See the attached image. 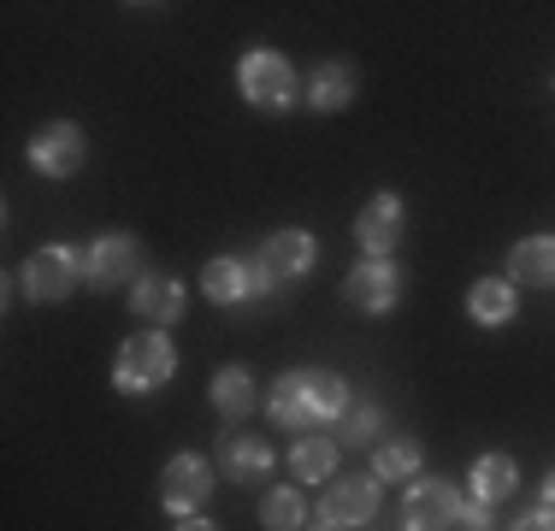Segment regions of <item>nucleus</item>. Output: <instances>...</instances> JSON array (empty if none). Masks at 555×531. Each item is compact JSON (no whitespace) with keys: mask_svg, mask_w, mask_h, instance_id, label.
<instances>
[{"mask_svg":"<svg viewBox=\"0 0 555 531\" xmlns=\"http://www.w3.org/2000/svg\"><path fill=\"white\" fill-rule=\"evenodd\" d=\"M267 407H272V419H278V425H289V431H308V425L337 419L343 407H349V384H343L337 372L296 366V372H284V378L272 384Z\"/></svg>","mask_w":555,"mask_h":531,"instance_id":"nucleus-1","label":"nucleus"},{"mask_svg":"<svg viewBox=\"0 0 555 531\" xmlns=\"http://www.w3.org/2000/svg\"><path fill=\"white\" fill-rule=\"evenodd\" d=\"M171 372H178V349H171L160 331H137V337L118 342V354H113V384H118L125 396L160 390Z\"/></svg>","mask_w":555,"mask_h":531,"instance_id":"nucleus-2","label":"nucleus"},{"mask_svg":"<svg viewBox=\"0 0 555 531\" xmlns=\"http://www.w3.org/2000/svg\"><path fill=\"white\" fill-rule=\"evenodd\" d=\"M236 83H243L248 106H260V113H284L296 101V72H289V60L278 48H248L243 65H236Z\"/></svg>","mask_w":555,"mask_h":531,"instance_id":"nucleus-3","label":"nucleus"},{"mask_svg":"<svg viewBox=\"0 0 555 531\" xmlns=\"http://www.w3.org/2000/svg\"><path fill=\"white\" fill-rule=\"evenodd\" d=\"M83 277H89V266L72 243H48L24 260V296L30 301H65Z\"/></svg>","mask_w":555,"mask_h":531,"instance_id":"nucleus-4","label":"nucleus"},{"mask_svg":"<svg viewBox=\"0 0 555 531\" xmlns=\"http://www.w3.org/2000/svg\"><path fill=\"white\" fill-rule=\"evenodd\" d=\"M207 496H214V467H207L202 455H171L160 467V508L171 514V520L202 514Z\"/></svg>","mask_w":555,"mask_h":531,"instance_id":"nucleus-5","label":"nucleus"},{"mask_svg":"<svg viewBox=\"0 0 555 531\" xmlns=\"http://www.w3.org/2000/svg\"><path fill=\"white\" fill-rule=\"evenodd\" d=\"M202 289L219 301V308H236V301H260V296H272V272L260 260H207V272H202Z\"/></svg>","mask_w":555,"mask_h":531,"instance_id":"nucleus-6","label":"nucleus"},{"mask_svg":"<svg viewBox=\"0 0 555 531\" xmlns=\"http://www.w3.org/2000/svg\"><path fill=\"white\" fill-rule=\"evenodd\" d=\"M89 159V142L77 125H65V118H54V125H42L30 137V166L42 171V178H77Z\"/></svg>","mask_w":555,"mask_h":531,"instance_id":"nucleus-7","label":"nucleus"},{"mask_svg":"<svg viewBox=\"0 0 555 531\" xmlns=\"http://www.w3.org/2000/svg\"><path fill=\"white\" fill-rule=\"evenodd\" d=\"M89 284L95 289H118V284H137L142 277V243L130 231H107L101 243H89Z\"/></svg>","mask_w":555,"mask_h":531,"instance_id":"nucleus-8","label":"nucleus"},{"mask_svg":"<svg viewBox=\"0 0 555 531\" xmlns=\"http://www.w3.org/2000/svg\"><path fill=\"white\" fill-rule=\"evenodd\" d=\"M461 514V496L449 478H420L408 484V502H402V531H449Z\"/></svg>","mask_w":555,"mask_h":531,"instance_id":"nucleus-9","label":"nucleus"},{"mask_svg":"<svg viewBox=\"0 0 555 531\" xmlns=\"http://www.w3.org/2000/svg\"><path fill=\"white\" fill-rule=\"evenodd\" d=\"M396 296H402V272L390 260H361L349 277H343V301L361 313H390Z\"/></svg>","mask_w":555,"mask_h":531,"instance_id":"nucleus-10","label":"nucleus"},{"mask_svg":"<svg viewBox=\"0 0 555 531\" xmlns=\"http://www.w3.org/2000/svg\"><path fill=\"white\" fill-rule=\"evenodd\" d=\"M354 243L366 248V260H385L390 248L402 243V195L378 190L373 202L361 207V219H354Z\"/></svg>","mask_w":555,"mask_h":531,"instance_id":"nucleus-11","label":"nucleus"},{"mask_svg":"<svg viewBox=\"0 0 555 531\" xmlns=\"http://www.w3.org/2000/svg\"><path fill=\"white\" fill-rule=\"evenodd\" d=\"M373 514H378V478H343V484H332L320 502V520L337 526V531L366 526Z\"/></svg>","mask_w":555,"mask_h":531,"instance_id":"nucleus-12","label":"nucleus"},{"mask_svg":"<svg viewBox=\"0 0 555 531\" xmlns=\"http://www.w3.org/2000/svg\"><path fill=\"white\" fill-rule=\"evenodd\" d=\"M313 236L308 231H272L267 236V248H260V266L272 272V284H296V277H308L313 272Z\"/></svg>","mask_w":555,"mask_h":531,"instance_id":"nucleus-13","label":"nucleus"},{"mask_svg":"<svg viewBox=\"0 0 555 531\" xmlns=\"http://www.w3.org/2000/svg\"><path fill=\"white\" fill-rule=\"evenodd\" d=\"M130 308L142 319H154V325H178L183 319V284L171 272H142L137 284H130Z\"/></svg>","mask_w":555,"mask_h":531,"instance_id":"nucleus-14","label":"nucleus"},{"mask_svg":"<svg viewBox=\"0 0 555 531\" xmlns=\"http://www.w3.org/2000/svg\"><path fill=\"white\" fill-rule=\"evenodd\" d=\"M219 467L231 484H267L272 478V443H260V437H219Z\"/></svg>","mask_w":555,"mask_h":531,"instance_id":"nucleus-15","label":"nucleus"},{"mask_svg":"<svg viewBox=\"0 0 555 531\" xmlns=\"http://www.w3.org/2000/svg\"><path fill=\"white\" fill-rule=\"evenodd\" d=\"M473 502H485V508H496V502H508L514 490H520V467H514L508 455H479L473 461Z\"/></svg>","mask_w":555,"mask_h":531,"instance_id":"nucleus-16","label":"nucleus"},{"mask_svg":"<svg viewBox=\"0 0 555 531\" xmlns=\"http://www.w3.org/2000/svg\"><path fill=\"white\" fill-rule=\"evenodd\" d=\"M508 284H555V236H526L508 248Z\"/></svg>","mask_w":555,"mask_h":531,"instance_id":"nucleus-17","label":"nucleus"},{"mask_svg":"<svg viewBox=\"0 0 555 531\" xmlns=\"http://www.w3.org/2000/svg\"><path fill=\"white\" fill-rule=\"evenodd\" d=\"M207 396H214V407H219L224 419H243V414H255V407H260L255 378H248L243 366H219L214 384H207Z\"/></svg>","mask_w":555,"mask_h":531,"instance_id":"nucleus-18","label":"nucleus"},{"mask_svg":"<svg viewBox=\"0 0 555 531\" xmlns=\"http://www.w3.org/2000/svg\"><path fill=\"white\" fill-rule=\"evenodd\" d=\"M467 313L479 319V325H508L514 313H520V296H514L508 277H479L467 296Z\"/></svg>","mask_w":555,"mask_h":531,"instance_id":"nucleus-19","label":"nucleus"},{"mask_svg":"<svg viewBox=\"0 0 555 531\" xmlns=\"http://www.w3.org/2000/svg\"><path fill=\"white\" fill-rule=\"evenodd\" d=\"M308 101L320 106V113H343V106L354 101V65L349 60H325L320 72H313V83H308Z\"/></svg>","mask_w":555,"mask_h":531,"instance_id":"nucleus-20","label":"nucleus"},{"mask_svg":"<svg viewBox=\"0 0 555 531\" xmlns=\"http://www.w3.org/2000/svg\"><path fill=\"white\" fill-rule=\"evenodd\" d=\"M337 437H301L296 443V455H289V472L301 478V484H320V478H332L337 472Z\"/></svg>","mask_w":555,"mask_h":531,"instance_id":"nucleus-21","label":"nucleus"},{"mask_svg":"<svg viewBox=\"0 0 555 531\" xmlns=\"http://www.w3.org/2000/svg\"><path fill=\"white\" fill-rule=\"evenodd\" d=\"M420 472V443L414 437H378L373 443V478H414Z\"/></svg>","mask_w":555,"mask_h":531,"instance_id":"nucleus-22","label":"nucleus"},{"mask_svg":"<svg viewBox=\"0 0 555 531\" xmlns=\"http://www.w3.org/2000/svg\"><path fill=\"white\" fill-rule=\"evenodd\" d=\"M378 425H385V414H378L373 402H349L332 419V437H337V443H349V449H366V443H378Z\"/></svg>","mask_w":555,"mask_h":531,"instance_id":"nucleus-23","label":"nucleus"},{"mask_svg":"<svg viewBox=\"0 0 555 531\" xmlns=\"http://www.w3.org/2000/svg\"><path fill=\"white\" fill-rule=\"evenodd\" d=\"M301 520H308L301 490H272V496L260 502V526H267V531H301Z\"/></svg>","mask_w":555,"mask_h":531,"instance_id":"nucleus-24","label":"nucleus"},{"mask_svg":"<svg viewBox=\"0 0 555 531\" xmlns=\"http://www.w3.org/2000/svg\"><path fill=\"white\" fill-rule=\"evenodd\" d=\"M461 531H491V508H485V502H461Z\"/></svg>","mask_w":555,"mask_h":531,"instance_id":"nucleus-25","label":"nucleus"},{"mask_svg":"<svg viewBox=\"0 0 555 531\" xmlns=\"http://www.w3.org/2000/svg\"><path fill=\"white\" fill-rule=\"evenodd\" d=\"M508 531H555V514L550 508H532V514H520Z\"/></svg>","mask_w":555,"mask_h":531,"instance_id":"nucleus-26","label":"nucleus"},{"mask_svg":"<svg viewBox=\"0 0 555 531\" xmlns=\"http://www.w3.org/2000/svg\"><path fill=\"white\" fill-rule=\"evenodd\" d=\"M178 531H219V526L202 520V514H190V520H178Z\"/></svg>","mask_w":555,"mask_h":531,"instance_id":"nucleus-27","label":"nucleus"},{"mask_svg":"<svg viewBox=\"0 0 555 531\" xmlns=\"http://www.w3.org/2000/svg\"><path fill=\"white\" fill-rule=\"evenodd\" d=\"M544 508H550V514H555V467H550V472H544Z\"/></svg>","mask_w":555,"mask_h":531,"instance_id":"nucleus-28","label":"nucleus"},{"mask_svg":"<svg viewBox=\"0 0 555 531\" xmlns=\"http://www.w3.org/2000/svg\"><path fill=\"white\" fill-rule=\"evenodd\" d=\"M320 531H337V526H325V520H320Z\"/></svg>","mask_w":555,"mask_h":531,"instance_id":"nucleus-29","label":"nucleus"}]
</instances>
